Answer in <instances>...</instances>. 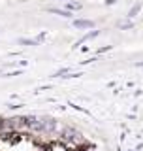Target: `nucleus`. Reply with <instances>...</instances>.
<instances>
[{
    "label": "nucleus",
    "mask_w": 143,
    "mask_h": 151,
    "mask_svg": "<svg viewBox=\"0 0 143 151\" xmlns=\"http://www.w3.org/2000/svg\"><path fill=\"white\" fill-rule=\"evenodd\" d=\"M77 27H90L89 21H77Z\"/></svg>",
    "instance_id": "nucleus-1"
}]
</instances>
